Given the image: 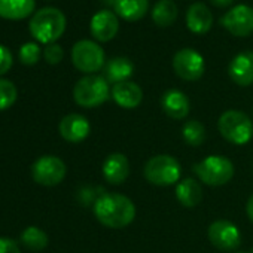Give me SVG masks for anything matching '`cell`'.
Masks as SVG:
<instances>
[{
    "mask_svg": "<svg viewBox=\"0 0 253 253\" xmlns=\"http://www.w3.org/2000/svg\"><path fill=\"white\" fill-rule=\"evenodd\" d=\"M95 219L106 228L122 229L136 219L134 203L122 194L103 192L92 203Z\"/></svg>",
    "mask_w": 253,
    "mask_h": 253,
    "instance_id": "1",
    "label": "cell"
},
{
    "mask_svg": "<svg viewBox=\"0 0 253 253\" xmlns=\"http://www.w3.org/2000/svg\"><path fill=\"white\" fill-rule=\"evenodd\" d=\"M66 17L64 14L52 6L39 9L29 23L30 35L39 43H55L66 30Z\"/></svg>",
    "mask_w": 253,
    "mask_h": 253,
    "instance_id": "2",
    "label": "cell"
},
{
    "mask_svg": "<svg viewBox=\"0 0 253 253\" xmlns=\"http://www.w3.org/2000/svg\"><path fill=\"white\" fill-rule=\"evenodd\" d=\"M217 130L220 136L237 146H244L253 139V122L240 110H225L217 119Z\"/></svg>",
    "mask_w": 253,
    "mask_h": 253,
    "instance_id": "3",
    "label": "cell"
},
{
    "mask_svg": "<svg viewBox=\"0 0 253 253\" xmlns=\"http://www.w3.org/2000/svg\"><path fill=\"white\" fill-rule=\"evenodd\" d=\"M182 174L180 163L167 154L155 155L148 160L143 169L145 179L155 186H170L177 185Z\"/></svg>",
    "mask_w": 253,
    "mask_h": 253,
    "instance_id": "4",
    "label": "cell"
},
{
    "mask_svg": "<svg viewBox=\"0 0 253 253\" xmlns=\"http://www.w3.org/2000/svg\"><path fill=\"white\" fill-rule=\"evenodd\" d=\"M194 174L209 186H223L234 177V164L222 155H210L192 166Z\"/></svg>",
    "mask_w": 253,
    "mask_h": 253,
    "instance_id": "5",
    "label": "cell"
},
{
    "mask_svg": "<svg viewBox=\"0 0 253 253\" xmlns=\"http://www.w3.org/2000/svg\"><path fill=\"white\" fill-rule=\"evenodd\" d=\"M110 97L109 82L104 76L88 75L81 78L73 88V98L81 107H97L106 103Z\"/></svg>",
    "mask_w": 253,
    "mask_h": 253,
    "instance_id": "6",
    "label": "cell"
},
{
    "mask_svg": "<svg viewBox=\"0 0 253 253\" xmlns=\"http://www.w3.org/2000/svg\"><path fill=\"white\" fill-rule=\"evenodd\" d=\"M72 63L82 73H95L106 64L104 51L97 42L79 41L72 48Z\"/></svg>",
    "mask_w": 253,
    "mask_h": 253,
    "instance_id": "7",
    "label": "cell"
},
{
    "mask_svg": "<svg viewBox=\"0 0 253 253\" xmlns=\"http://www.w3.org/2000/svg\"><path fill=\"white\" fill-rule=\"evenodd\" d=\"M67 167L64 161L54 155H43L32 166V177L42 186H55L66 177Z\"/></svg>",
    "mask_w": 253,
    "mask_h": 253,
    "instance_id": "8",
    "label": "cell"
},
{
    "mask_svg": "<svg viewBox=\"0 0 253 253\" xmlns=\"http://www.w3.org/2000/svg\"><path fill=\"white\" fill-rule=\"evenodd\" d=\"M173 69L180 79L192 82L203 78L206 72V61L198 51L192 48H183L174 54Z\"/></svg>",
    "mask_w": 253,
    "mask_h": 253,
    "instance_id": "9",
    "label": "cell"
},
{
    "mask_svg": "<svg viewBox=\"0 0 253 253\" xmlns=\"http://www.w3.org/2000/svg\"><path fill=\"white\" fill-rule=\"evenodd\" d=\"M210 243L223 252H232L241 244V232L235 223L226 219H219L210 223L207 229Z\"/></svg>",
    "mask_w": 253,
    "mask_h": 253,
    "instance_id": "10",
    "label": "cell"
},
{
    "mask_svg": "<svg viewBox=\"0 0 253 253\" xmlns=\"http://www.w3.org/2000/svg\"><path fill=\"white\" fill-rule=\"evenodd\" d=\"M220 23L234 36H250L253 33V8L249 5H237L222 17Z\"/></svg>",
    "mask_w": 253,
    "mask_h": 253,
    "instance_id": "11",
    "label": "cell"
},
{
    "mask_svg": "<svg viewBox=\"0 0 253 253\" xmlns=\"http://www.w3.org/2000/svg\"><path fill=\"white\" fill-rule=\"evenodd\" d=\"M58 131H60V136L66 142H69V143H81L89 136L91 125H89V121L84 115L69 113L60 121Z\"/></svg>",
    "mask_w": 253,
    "mask_h": 253,
    "instance_id": "12",
    "label": "cell"
},
{
    "mask_svg": "<svg viewBox=\"0 0 253 253\" xmlns=\"http://www.w3.org/2000/svg\"><path fill=\"white\" fill-rule=\"evenodd\" d=\"M89 30H91L92 38L97 42H109V41H112L116 36L118 30H119L118 15L113 14L109 9L98 11L91 20Z\"/></svg>",
    "mask_w": 253,
    "mask_h": 253,
    "instance_id": "13",
    "label": "cell"
},
{
    "mask_svg": "<svg viewBox=\"0 0 253 253\" xmlns=\"http://www.w3.org/2000/svg\"><path fill=\"white\" fill-rule=\"evenodd\" d=\"M110 97L113 98V101L126 110L136 109L142 104L143 101V91L142 88L131 81H125V82H119L115 84L110 89Z\"/></svg>",
    "mask_w": 253,
    "mask_h": 253,
    "instance_id": "14",
    "label": "cell"
},
{
    "mask_svg": "<svg viewBox=\"0 0 253 253\" xmlns=\"http://www.w3.org/2000/svg\"><path fill=\"white\" fill-rule=\"evenodd\" d=\"M228 75L234 84L249 86L253 84V51L238 52L228 66Z\"/></svg>",
    "mask_w": 253,
    "mask_h": 253,
    "instance_id": "15",
    "label": "cell"
},
{
    "mask_svg": "<svg viewBox=\"0 0 253 253\" xmlns=\"http://www.w3.org/2000/svg\"><path fill=\"white\" fill-rule=\"evenodd\" d=\"M103 177L110 185H121L130 176V161L124 154L115 152L106 157L101 167Z\"/></svg>",
    "mask_w": 253,
    "mask_h": 253,
    "instance_id": "16",
    "label": "cell"
},
{
    "mask_svg": "<svg viewBox=\"0 0 253 253\" xmlns=\"http://www.w3.org/2000/svg\"><path fill=\"white\" fill-rule=\"evenodd\" d=\"M163 112L171 119H185L191 110V101L180 89H169L161 97Z\"/></svg>",
    "mask_w": 253,
    "mask_h": 253,
    "instance_id": "17",
    "label": "cell"
},
{
    "mask_svg": "<svg viewBox=\"0 0 253 253\" xmlns=\"http://www.w3.org/2000/svg\"><path fill=\"white\" fill-rule=\"evenodd\" d=\"M186 26L195 35H206L213 26L211 11L201 2L192 3L186 12Z\"/></svg>",
    "mask_w": 253,
    "mask_h": 253,
    "instance_id": "18",
    "label": "cell"
},
{
    "mask_svg": "<svg viewBox=\"0 0 253 253\" xmlns=\"http://www.w3.org/2000/svg\"><path fill=\"white\" fill-rule=\"evenodd\" d=\"M104 79L109 84H119L128 81L134 73V64L130 58L126 57H113L106 61L103 67Z\"/></svg>",
    "mask_w": 253,
    "mask_h": 253,
    "instance_id": "19",
    "label": "cell"
},
{
    "mask_svg": "<svg viewBox=\"0 0 253 253\" xmlns=\"http://www.w3.org/2000/svg\"><path fill=\"white\" fill-rule=\"evenodd\" d=\"M115 14L125 21H139L142 20L148 9L149 0H112Z\"/></svg>",
    "mask_w": 253,
    "mask_h": 253,
    "instance_id": "20",
    "label": "cell"
},
{
    "mask_svg": "<svg viewBox=\"0 0 253 253\" xmlns=\"http://www.w3.org/2000/svg\"><path fill=\"white\" fill-rule=\"evenodd\" d=\"M176 200L186 209H192V207H197L201 200H203V188L201 185L191 179V177H186L183 180H180L177 185H176Z\"/></svg>",
    "mask_w": 253,
    "mask_h": 253,
    "instance_id": "21",
    "label": "cell"
},
{
    "mask_svg": "<svg viewBox=\"0 0 253 253\" xmlns=\"http://www.w3.org/2000/svg\"><path fill=\"white\" fill-rule=\"evenodd\" d=\"M35 0H0V17L11 21H20L32 15Z\"/></svg>",
    "mask_w": 253,
    "mask_h": 253,
    "instance_id": "22",
    "label": "cell"
},
{
    "mask_svg": "<svg viewBox=\"0 0 253 253\" xmlns=\"http://www.w3.org/2000/svg\"><path fill=\"white\" fill-rule=\"evenodd\" d=\"M179 15L177 5L173 0H158L152 8V20L160 27L171 26Z\"/></svg>",
    "mask_w": 253,
    "mask_h": 253,
    "instance_id": "23",
    "label": "cell"
},
{
    "mask_svg": "<svg viewBox=\"0 0 253 253\" xmlns=\"http://www.w3.org/2000/svg\"><path fill=\"white\" fill-rule=\"evenodd\" d=\"M182 137L186 145L198 148L206 140V126L197 119L186 121L182 126Z\"/></svg>",
    "mask_w": 253,
    "mask_h": 253,
    "instance_id": "24",
    "label": "cell"
},
{
    "mask_svg": "<svg viewBox=\"0 0 253 253\" xmlns=\"http://www.w3.org/2000/svg\"><path fill=\"white\" fill-rule=\"evenodd\" d=\"M21 243L27 249L39 252L48 246V235L43 229L38 226H27L21 234Z\"/></svg>",
    "mask_w": 253,
    "mask_h": 253,
    "instance_id": "25",
    "label": "cell"
},
{
    "mask_svg": "<svg viewBox=\"0 0 253 253\" xmlns=\"http://www.w3.org/2000/svg\"><path fill=\"white\" fill-rule=\"evenodd\" d=\"M18 97V89L14 82L8 79H0V110L9 109Z\"/></svg>",
    "mask_w": 253,
    "mask_h": 253,
    "instance_id": "26",
    "label": "cell"
},
{
    "mask_svg": "<svg viewBox=\"0 0 253 253\" xmlns=\"http://www.w3.org/2000/svg\"><path fill=\"white\" fill-rule=\"evenodd\" d=\"M42 55V49L35 42H27L20 48V61L24 66H35Z\"/></svg>",
    "mask_w": 253,
    "mask_h": 253,
    "instance_id": "27",
    "label": "cell"
},
{
    "mask_svg": "<svg viewBox=\"0 0 253 253\" xmlns=\"http://www.w3.org/2000/svg\"><path fill=\"white\" fill-rule=\"evenodd\" d=\"M64 57V51L58 43H51L46 45V48L43 49V58L46 60L48 64H58Z\"/></svg>",
    "mask_w": 253,
    "mask_h": 253,
    "instance_id": "28",
    "label": "cell"
},
{
    "mask_svg": "<svg viewBox=\"0 0 253 253\" xmlns=\"http://www.w3.org/2000/svg\"><path fill=\"white\" fill-rule=\"evenodd\" d=\"M12 63H14V60H12L11 51H9L6 46L0 45V76L5 75V73H8V72L11 70Z\"/></svg>",
    "mask_w": 253,
    "mask_h": 253,
    "instance_id": "29",
    "label": "cell"
},
{
    "mask_svg": "<svg viewBox=\"0 0 253 253\" xmlns=\"http://www.w3.org/2000/svg\"><path fill=\"white\" fill-rule=\"evenodd\" d=\"M0 253H21L18 244L12 238L0 237Z\"/></svg>",
    "mask_w": 253,
    "mask_h": 253,
    "instance_id": "30",
    "label": "cell"
},
{
    "mask_svg": "<svg viewBox=\"0 0 253 253\" xmlns=\"http://www.w3.org/2000/svg\"><path fill=\"white\" fill-rule=\"evenodd\" d=\"M246 213H247V216H249V219L252 220V223H253V194L249 197V200H247V204H246Z\"/></svg>",
    "mask_w": 253,
    "mask_h": 253,
    "instance_id": "31",
    "label": "cell"
},
{
    "mask_svg": "<svg viewBox=\"0 0 253 253\" xmlns=\"http://www.w3.org/2000/svg\"><path fill=\"white\" fill-rule=\"evenodd\" d=\"M210 2H211L214 6H217V8H228V6L232 5L234 0H210Z\"/></svg>",
    "mask_w": 253,
    "mask_h": 253,
    "instance_id": "32",
    "label": "cell"
},
{
    "mask_svg": "<svg viewBox=\"0 0 253 253\" xmlns=\"http://www.w3.org/2000/svg\"><path fill=\"white\" fill-rule=\"evenodd\" d=\"M235 253H243V252H235Z\"/></svg>",
    "mask_w": 253,
    "mask_h": 253,
    "instance_id": "33",
    "label": "cell"
},
{
    "mask_svg": "<svg viewBox=\"0 0 253 253\" xmlns=\"http://www.w3.org/2000/svg\"><path fill=\"white\" fill-rule=\"evenodd\" d=\"M252 253H253V247H252Z\"/></svg>",
    "mask_w": 253,
    "mask_h": 253,
    "instance_id": "34",
    "label": "cell"
}]
</instances>
